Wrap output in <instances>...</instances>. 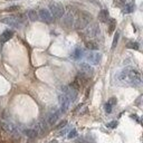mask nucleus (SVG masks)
Segmentation results:
<instances>
[{
  "mask_svg": "<svg viewBox=\"0 0 143 143\" xmlns=\"http://www.w3.org/2000/svg\"><path fill=\"white\" fill-rule=\"evenodd\" d=\"M62 92L63 94L66 95V97L69 100V102H75L77 98V94H78V91H76L75 88H73L71 86H63L62 88Z\"/></svg>",
  "mask_w": 143,
  "mask_h": 143,
  "instance_id": "5",
  "label": "nucleus"
},
{
  "mask_svg": "<svg viewBox=\"0 0 143 143\" xmlns=\"http://www.w3.org/2000/svg\"><path fill=\"white\" fill-rule=\"evenodd\" d=\"M58 101H59V104H60V112H66L67 110H68L69 105H71V102H69V100L66 97L65 94H59V96H58Z\"/></svg>",
  "mask_w": 143,
  "mask_h": 143,
  "instance_id": "10",
  "label": "nucleus"
},
{
  "mask_svg": "<svg viewBox=\"0 0 143 143\" xmlns=\"http://www.w3.org/2000/svg\"><path fill=\"white\" fill-rule=\"evenodd\" d=\"M49 143H58V141H57V140H51Z\"/></svg>",
  "mask_w": 143,
  "mask_h": 143,
  "instance_id": "31",
  "label": "nucleus"
},
{
  "mask_svg": "<svg viewBox=\"0 0 143 143\" xmlns=\"http://www.w3.org/2000/svg\"><path fill=\"white\" fill-rule=\"evenodd\" d=\"M135 7H136V5H135V2L134 1H130V2H127V4H125L124 6V8H123V14H131V12H133L134 10H135Z\"/></svg>",
  "mask_w": 143,
  "mask_h": 143,
  "instance_id": "13",
  "label": "nucleus"
},
{
  "mask_svg": "<svg viewBox=\"0 0 143 143\" xmlns=\"http://www.w3.org/2000/svg\"><path fill=\"white\" fill-rule=\"evenodd\" d=\"M59 116H60V111H55L54 113H50V114H49V116H48L47 123H48L49 125H54V124L58 121Z\"/></svg>",
  "mask_w": 143,
  "mask_h": 143,
  "instance_id": "11",
  "label": "nucleus"
},
{
  "mask_svg": "<svg viewBox=\"0 0 143 143\" xmlns=\"http://www.w3.org/2000/svg\"><path fill=\"white\" fill-rule=\"evenodd\" d=\"M66 125H67V121H66V120H63V121L60 122L59 124H57V125H56V129H57V130L63 129V127H65Z\"/></svg>",
  "mask_w": 143,
  "mask_h": 143,
  "instance_id": "26",
  "label": "nucleus"
},
{
  "mask_svg": "<svg viewBox=\"0 0 143 143\" xmlns=\"http://www.w3.org/2000/svg\"><path fill=\"white\" fill-rule=\"evenodd\" d=\"M126 47L127 48H131V49H134V50H139L140 46H139V43H136V42H130L126 45Z\"/></svg>",
  "mask_w": 143,
  "mask_h": 143,
  "instance_id": "22",
  "label": "nucleus"
},
{
  "mask_svg": "<svg viewBox=\"0 0 143 143\" xmlns=\"http://www.w3.org/2000/svg\"><path fill=\"white\" fill-rule=\"evenodd\" d=\"M107 102H109V103H110L111 105H112V106H114V105H115L116 103H118V100H116V97H111Z\"/></svg>",
  "mask_w": 143,
  "mask_h": 143,
  "instance_id": "27",
  "label": "nucleus"
},
{
  "mask_svg": "<svg viewBox=\"0 0 143 143\" xmlns=\"http://www.w3.org/2000/svg\"><path fill=\"white\" fill-rule=\"evenodd\" d=\"M17 9H19L18 6H11V7H8L7 9H6V11H16Z\"/></svg>",
  "mask_w": 143,
  "mask_h": 143,
  "instance_id": "28",
  "label": "nucleus"
},
{
  "mask_svg": "<svg viewBox=\"0 0 143 143\" xmlns=\"http://www.w3.org/2000/svg\"><path fill=\"white\" fill-rule=\"evenodd\" d=\"M37 12H38V19H40L45 24H51L54 20L48 9H39V11H37Z\"/></svg>",
  "mask_w": 143,
  "mask_h": 143,
  "instance_id": "6",
  "label": "nucleus"
},
{
  "mask_svg": "<svg viewBox=\"0 0 143 143\" xmlns=\"http://www.w3.org/2000/svg\"><path fill=\"white\" fill-rule=\"evenodd\" d=\"M1 22L2 24H6V25H9V26H12V27H20L22 24L18 20V18L15 16H10V17H6V18H2L1 19Z\"/></svg>",
  "mask_w": 143,
  "mask_h": 143,
  "instance_id": "9",
  "label": "nucleus"
},
{
  "mask_svg": "<svg viewBox=\"0 0 143 143\" xmlns=\"http://www.w3.org/2000/svg\"><path fill=\"white\" fill-rule=\"evenodd\" d=\"M82 56H83V50H82V48H80V47L75 48V50L73 51V54H72V57L75 58V59H80Z\"/></svg>",
  "mask_w": 143,
  "mask_h": 143,
  "instance_id": "19",
  "label": "nucleus"
},
{
  "mask_svg": "<svg viewBox=\"0 0 143 143\" xmlns=\"http://www.w3.org/2000/svg\"><path fill=\"white\" fill-rule=\"evenodd\" d=\"M116 77H118L119 81L125 82V83L133 86H138L141 84V74H140V72L135 68H131V67H126V68L122 69L121 72H119Z\"/></svg>",
  "mask_w": 143,
  "mask_h": 143,
  "instance_id": "1",
  "label": "nucleus"
},
{
  "mask_svg": "<svg viewBox=\"0 0 143 143\" xmlns=\"http://www.w3.org/2000/svg\"><path fill=\"white\" fill-rule=\"evenodd\" d=\"M83 37L86 38H94L98 34H100V27L97 24H92L89 26H87L85 29H83Z\"/></svg>",
  "mask_w": 143,
  "mask_h": 143,
  "instance_id": "4",
  "label": "nucleus"
},
{
  "mask_svg": "<svg viewBox=\"0 0 143 143\" xmlns=\"http://www.w3.org/2000/svg\"><path fill=\"white\" fill-rule=\"evenodd\" d=\"M112 109H113V106L112 105H111L109 102H106V103H105V105H104V110H105V112L107 113V114H110L111 112H112Z\"/></svg>",
  "mask_w": 143,
  "mask_h": 143,
  "instance_id": "24",
  "label": "nucleus"
},
{
  "mask_svg": "<svg viewBox=\"0 0 143 143\" xmlns=\"http://www.w3.org/2000/svg\"><path fill=\"white\" fill-rule=\"evenodd\" d=\"M119 38H120V33L119 31H116L115 35H114V38H113V42H112V47H111L112 50H114L115 49L116 45H118V43H119Z\"/></svg>",
  "mask_w": 143,
  "mask_h": 143,
  "instance_id": "21",
  "label": "nucleus"
},
{
  "mask_svg": "<svg viewBox=\"0 0 143 143\" xmlns=\"http://www.w3.org/2000/svg\"><path fill=\"white\" fill-rule=\"evenodd\" d=\"M81 69V73L84 75H86L87 77H91L93 74H94V68L89 65L88 63H81L80 65H78Z\"/></svg>",
  "mask_w": 143,
  "mask_h": 143,
  "instance_id": "8",
  "label": "nucleus"
},
{
  "mask_svg": "<svg viewBox=\"0 0 143 143\" xmlns=\"http://www.w3.org/2000/svg\"><path fill=\"white\" fill-rule=\"evenodd\" d=\"M67 136H68L69 139H74V138H76V136H77V131L75 130V129H73V130L71 131V132L68 133V135H67Z\"/></svg>",
  "mask_w": 143,
  "mask_h": 143,
  "instance_id": "25",
  "label": "nucleus"
},
{
  "mask_svg": "<svg viewBox=\"0 0 143 143\" xmlns=\"http://www.w3.org/2000/svg\"><path fill=\"white\" fill-rule=\"evenodd\" d=\"M12 36H14V31L7 29V30H5L4 33L1 34V36H0V40H1V43H6V42H8V40H9Z\"/></svg>",
  "mask_w": 143,
  "mask_h": 143,
  "instance_id": "14",
  "label": "nucleus"
},
{
  "mask_svg": "<svg viewBox=\"0 0 143 143\" xmlns=\"http://www.w3.org/2000/svg\"><path fill=\"white\" fill-rule=\"evenodd\" d=\"M86 59L89 64H93V65H98L101 63L102 59V55L97 51H91L86 55Z\"/></svg>",
  "mask_w": 143,
  "mask_h": 143,
  "instance_id": "7",
  "label": "nucleus"
},
{
  "mask_svg": "<svg viewBox=\"0 0 143 143\" xmlns=\"http://www.w3.org/2000/svg\"><path fill=\"white\" fill-rule=\"evenodd\" d=\"M91 20H92V15L91 14L87 12V11H84V10L81 11V12L78 14L75 22H74L75 29H77V30H83V29H85L87 26H88Z\"/></svg>",
  "mask_w": 143,
  "mask_h": 143,
  "instance_id": "2",
  "label": "nucleus"
},
{
  "mask_svg": "<svg viewBox=\"0 0 143 143\" xmlns=\"http://www.w3.org/2000/svg\"><path fill=\"white\" fill-rule=\"evenodd\" d=\"M49 12L51 14L53 18H62L65 15V8L59 2H51L49 5Z\"/></svg>",
  "mask_w": 143,
  "mask_h": 143,
  "instance_id": "3",
  "label": "nucleus"
},
{
  "mask_svg": "<svg viewBox=\"0 0 143 143\" xmlns=\"http://www.w3.org/2000/svg\"><path fill=\"white\" fill-rule=\"evenodd\" d=\"M36 130H37V131H43V132H46V131H47V124H46V122H45V121L38 122Z\"/></svg>",
  "mask_w": 143,
  "mask_h": 143,
  "instance_id": "20",
  "label": "nucleus"
},
{
  "mask_svg": "<svg viewBox=\"0 0 143 143\" xmlns=\"http://www.w3.org/2000/svg\"><path fill=\"white\" fill-rule=\"evenodd\" d=\"M27 17L29 18L30 21H36V20H38V12L34 9H30V10H28V12H27Z\"/></svg>",
  "mask_w": 143,
  "mask_h": 143,
  "instance_id": "18",
  "label": "nucleus"
},
{
  "mask_svg": "<svg viewBox=\"0 0 143 143\" xmlns=\"http://www.w3.org/2000/svg\"><path fill=\"white\" fill-rule=\"evenodd\" d=\"M131 118H132V119H135L136 121H138V123H139V122H140V119L138 118V115H131Z\"/></svg>",
  "mask_w": 143,
  "mask_h": 143,
  "instance_id": "30",
  "label": "nucleus"
},
{
  "mask_svg": "<svg viewBox=\"0 0 143 143\" xmlns=\"http://www.w3.org/2000/svg\"><path fill=\"white\" fill-rule=\"evenodd\" d=\"M98 20L101 22H107L110 20V14L107 9H102L98 14Z\"/></svg>",
  "mask_w": 143,
  "mask_h": 143,
  "instance_id": "12",
  "label": "nucleus"
},
{
  "mask_svg": "<svg viewBox=\"0 0 143 143\" xmlns=\"http://www.w3.org/2000/svg\"><path fill=\"white\" fill-rule=\"evenodd\" d=\"M63 21H64V25H65L66 27H72L73 24H74V20H73V15L72 14H67L66 16L64 17Z\"/></svg>",
  "mask_w": 143,
  "mask_h": 143,
  "instance_id": "16",
  "label": "nucleus"
},
{
  "mask_svg": "<svg viewBox=\"0 0 143 143\" xmlns=\"http://www.w3.org/2000/svg\"><path fill=\"white\" fill-rule=\"evenodd\" d=\"M107 126H109V127H112V129H114V127L118 126V122H116V121H112L111 123L107 124Z\"/></svg>",
  "mask_w": 143,
  "mask_h": 143,
  "instance_id": "29",
  "label": "nucleus"
},
{
  "mask_svg": "<svg viewBox=\"0 0 143 143\" xmlns=\"http://www.w3.org/2000/svg\"><path fill=\"white\" fill-rule=\"evenodd\" d=\"M24 134L27 135L29 139H35L38 136V131L36 129H26L24 130Z\"/></svg>",
  "mask_w": 143,
  "mask_h": 143,
  "instance_id": "15",
  "label": "nucleus"
},
{
  "mask_svg": "<svg viewBox=\"0 0 143 143\" xmlns=\"http://www.w3.org/2000/svg\"><path fill=\"white\" fill-rule=\"evenodd\" d=\"M85 46L89 50H97L98 49V44L94 42V40H87V42H85Z\"/></svg>",
  "mask_w": 143,
  "mask_h": 143,
  "instance_id": "17",
  "label": "nucleus"
},
{
  "mask_svg": "<svg viewBox=\"0 0 143 143\" xmlns=\"http://www.w3.org/2000/svg\"><path fill=\"white\" fill-rule=\"evenodd\" d=\"M109 21H110L109 31H110V33H113V31H114V29H115V26H116V21H115V19H110Z\"/></svg>",
  "mask_w": 143,
  "mask_h": 143,
  "instance_id": "23",
  "label": "nucleus"
}]
</instances>
